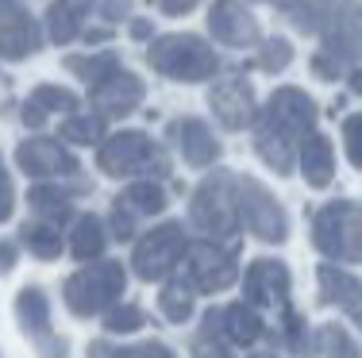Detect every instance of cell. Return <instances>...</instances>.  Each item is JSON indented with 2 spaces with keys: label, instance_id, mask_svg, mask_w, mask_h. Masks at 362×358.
Returning <instances> with one entry per match:
<instances>
[{
  "label": "cell",
  "instance_id": "60d3db41",
  "mask_svg": "<svg viewBox=\"0 0 362 358\" xmlns=\"http://www.w3.org/2000/svg\"><path fill=\"white\" fill-rule=\"evenodd\" d=\"M132 12H135V0H97V16L108 23V28L132 20Z\"/></svg>",
  "mask_w": 362,
  "mask_h": 358
},
{
  "label": "cell",
  "instance_id": "816d5d0a",
  "mask_svg": "<svg viewBox=\"0 0 362 358\" xmlns=\"http://www.w3.org/2000/svg\"><path fill=\"white\" fill-rule=\"evenodd\" d=\"M243 4H262V0H243Z\"/></svg>",
  "mask_w": 362,
  "mask_h": 358
},
{
  "label": "cell",
  "instance_id": "d6a6232c",
  "mask_svg": "<svg viewBox=\"0 0 362 358\" xmlns=\"http://www.w3.org/2000/svg\"><path fill=\"white\" fill-rule=\"evenodd\" d=\"M293 58H297V50H293V42L286 35L262 39L258 50H255V70L266 73V78H278V73H286L293 66Z\"/></svg>",
  "mask_w": 362,
  "mask_h": 358
},
{
  "label": "cell",
  "instance_id": "f35d334b",
  "mask_svg": "<svg viewBox=\"0 0 362 358\" xmlns=\"http://www.w3.org/2000/svg\"><path fill=\"white\" fill-rule=\"evenodd\" d=\"M343 150H347V162L362 174V112H351L343 119Z\"/></svg>",
  "mask_w": 362,
  "mask_h": 358
},
{
  "label": "cell",
  "instance_id": "484cf974",
  "mask_svg": "<svg viewBox=\"0 0 362 358\" xmlns=\"http://www.w3.org/2000/svg\"><path fill=\"white\" fill-rule=\"evenodd\" d=\"M270 4L297 35H320L339 0H270Z\"/></svg>",
  "mask_w": 362,
  "mask_h": 358
},
{
  "label": "cell",
  "instance_id": "ffe728a7",
  "mask_svg": "<svg viewBox=\"0 0 362 358\" xmlns=\"http://www.w3.org/2000/svg\"><path fill=\"white\" fill-rule=\"evenodd\" d=\"M143 100H146V81L124 66V70H116L112 78H105L100 85L89 89V112H97L100 119H124Z\"/></svg>",
  "mask_w": 362,
  "mask_h": 358
},
{
  "label": "cell",
  "instance_id": "9a60e30c",
  "mask_svg": "<svg viewBox=\"0 0 362 358\" xmlns=\"http://www.w3.org/2000/svg\"><path fill=\"white\" fill-rule=\"evenodd\" d=\"M93 193V181L85 174L70 177V181H35L28 189V208L35 220H47L54 227L74 224L77 216V201Z\"/></svg>",
  "mask_w": 362,
  "mask_h": 358
},
{
  "label": "cell",
  "instance_id": "c3c4849f",
  "mask_svg": "<svg viewBox=\"0 0 362 358\" xmlns=\"http://www.w3.org/2000/svg\"><path fill=\"white\" fill-rule=\"evenodd\" d=\"M343 81H347L351 97H362V66H351V70H347V78H343Z\"/></svg>",
  "mask_w": 362,
  "mask_h": 358
},
{
  "label": "cell",
  "instance_id": "3957f363",
  "mask_svg": "<svg viewBox=\"0 0 362 358\" xmlns=\"http://www.w3.org/2000/svg\"><path fill=\"white\" fill-rule=\"evenodd\" d=\"M193 232L212 243H235L243 235V220H239V174L235 169L216 166L197 181L189 193V220Z\"/></svg>",
  "mask_w": 362,
  "mask_h": 358
},
{
  "label": "cell",
  "instance_id": "4316f807",
  "mask_svg": "<svg viewBox=\"0 0 362 358\" xmlns=\"http://www.w3.org/2000/svg\"><path fill=\"white\" fill-rule=\"evenodd\" d=\"M16 243L23 246L28 254H35L39 262H54L66 254V232L54 224H47V220H23L20 232H16Z\"/></svg>",
  "mask_w": 362,
  "mask_h": 358
},
{
  "label": "cell",
  "instance_id": "e575fe53",
  "mask_svg": "<svg viewBox=\"0 0 362 358\" xmlns=\"http://www.w3.org/2000/svg\"><path fill=\"white\" fill-rule=\"evenodd\" d=\"M31 100L42 108L47 116H74L81 112V97H77L74 89H66V85H54V81H42L35 85V93H31Z\"/></svg>",
  "mask_w": 362,
  "mask_h": 358
},
{
  "label": "cell",
  "instance_id": "8d00e7d4",
  "mask_svg": "<svg viewBox=\"0 0 362 358\" xmlns=\"http://www.w3.org/2000/svg\"><path fill=\"white\" fill-rule=\"evenodd\" d=\"M108 235L116 239V243H135V239L143 235V220L135 216V212H127L124 204H119L116 197H112V204H108Z\"/></svg>",
  "mask_w": 362,
  "mask_h": 358
},
{
  "label": "cell",
  "instance_id": "7402d4cb",
  "mask_svg": "<svg viewBox=\"0 0 362 358\" xmlns=\"http://www.w3.org/2000/svg\"><path fill=\"white\" fill-rule=\"evenodd\" d=\"M266 339H270L274 351H286L293 358H316V328L308 323L305 312H297L293 304L278 309V320L266 331Z\"/></svg>",
  "mask_w": 362,
  "mask_h": 358
},
{
  "label": "cell",
  "instance_id": "8fae6325",
  "mask_svg": "<svg viewBox=\"0 0 362 358\" xmlns=\"http://www.w3.org/2000/svg\"><path fill=\"white\" fill-rule=\"evenodd\" d=\"M16 169L35 181H70L81 174V162L58 135H28L16 147Z\"/></svg>",
  "mask_w": 362,
  "mask_h": 358
},
{
  "label": "cell",
  "instance_id": "44dd1931",
  "mask_svg": "<svg viewBox=\"0 0 362 358\" xmlns=\"http://www.w3.org/2000/svg\"><path fill=\"white\" fill-rule=\"evenodd\" d=\"M97 12V0H50L42 16V31L54 47H70L89 28V16Z\"/></svg>",
  "mask_w": 362,
  "mask_h": 358
},
{
  "label": "cell",
  "instance_id": "d590c367",
  "mask_svg": "<svg viewBox=\"0 0 362 358\" xmlns=\"http://www.w3.org/2000/svg\"><path fill=\"white\" fill-rule=\"evenodd\" d=\"M146 323H151V316H146V309L143 304H135V301H119L116 309L105 316V331H108V339H124V335H135V331H143Z\"/></svg>",
  "mask_w": 362,
  "mask_h": 358
},
{
  "label": "cell",
  "instance_id": "cb8c5ba5",
  "mask_svg": "<svg viewBox=\"0 0 362 358\" xmlns=\"http://www.w3.org/2000/svg\"><path fill=\"white\" fill-rule=\"evenodd\" d=\"M108 243H112V235H108L105 216H97V212H77L70 232H66V251H70L74 258L85 266V262H100V258H105Z\"/></svg>",
  "mask_w": 362,
  "mask_h": 358
},
{
  "label": "cell",
  "instance_id": "681fc988",
  "mask_svg": "<svg viewBox=\"0 0 362 358\" xmlns=\"http://www.w3.org/2000/svg\"><path fill=\"white\" fill-rule=\"evenodd\" d=\"M247 358H281V351H274V347H251Z\"/></svg>",
  "mask_w": 362,
  "mask_h": 358
},
{
  "label": "cell",
  "instance_id": "7bdbcfd3",
  "mask_svg": "<svg viewBox=\"0 0 362 358\" xmlns=\"http://www.w3.org/2000/svg\"><path fill=\"white\" fill-rule=\"evenodd\" d=\"M146 4H151L154 12H162V16H189L193 8H201L204 0H146Z\"/></svg>",
  "mask_w": 362,
  "mask_h": 358
},
{
  "label": "cell",
  "instance_id": "2e32d148",
  "mask_svg": "<svg viewBox=\"0 0 362 358\" xmlns=\"http://www.w3.org/2000/svg\"><path fill=\"white\" fill-rule=\"evenodd\" d=\"M320 54L335 58L343 70L362 66V0H339L320 31Z\"/></svg>",
  "mask_w": 362,
  "mask_h": 358
},
{
  "label": "cell",
  "instance_id": "277c9868",
  "mask_svg": "<svg viewBox=\"0 0 362 358\" xmlns=\"http://www.w3.org/2000/svg\"><path fill=\"white\" fill-rule=\"evenodd\" d=\"M143 62L151 66V73L166 81L181 85H201V81H216L223 62L212 50V42L193 31H170V35H154L143 50Z\"/></svg>",
  "mask_w": 362,
  "mask_h": 358
},
{
  "label": "cell",
  "instance_id": "b9f144b4",
  "mask_svg": "<svg viewBox=\"0 0 362 358\" xmlns=\"http://www.w3.org/2000/svg\"><path fill=\"white\" fill-rule=\"evenodd\" d=\"M16 212V181L4 166V155H0V224H8Z\"/></svg>",
  "mask_w": 362,
  "mask_h": 358
},
{
  "label": "cell",
  "instance_id": "4dcf8cb0",
  "mask_svg": "<svg viewBox=\"0 0 362 358\" xmlns=\"http://www.w3.org/2000/svg\"><path fill=\"white\" fill-rule=\"evenodd\" d=\"M158 312H162V320L185 328L197 316V293L174 274L170 281H162V289H158Z\"/></svg>",
  "mask_w": 362,
  "mask_h": 358
},
{
  "label": "cell",
  "instance_id": "d6986e66",
  "mask_svg": "<svg viewBox=\"0 0 362 358\" xmlns=\"http://www.w3.org/2000/svg\"><path fill=\"white\" fill-rule=\"evenodd\" d=\"M204 328H212L216 335H223L231 347H258L270 331V323L262 320V312L247 301H231V304H212L209 312L201 316Z\"/></svg>",
  "mask_w": 362,
  "mask_h": 358
},
{
  "label": "cell",
  "instance_id": "74e56055",
  "mask_svg": "<svg viewBox=\"0 0 362 358\" xmlns=\"http://www.w3.org/2000/svg\"><path fill=\"white\" fill-rule=\"evenodd\" d=\"M189 358H239L235 347L228 343L223 335H216L212 328H197V335L189 339Z\"/></svg>",
  "mask_w": 362,
  "mask_h": 358
},
{
  "label": "cell",
  "instance_id": "836d02e7",
  "mask_svg": "<svg viewBox=\"0 0 362 358\" xmlns=\"http://www.w3.org/2000/svg\"><path fill=\"white\" fill-rule=\"evenodd\" d=\"M316 358H362V347L351 339L343 323H320L316 328Z\"/></svg>",
  "mask_w": 362,
  "mask_h": 358
},
{
  "label": "cell",
  "instance_id": "bcb514c9",
  "mask_svg": "<svg viewBox=\"0 0 362 358\" xmlns=\"http://www.w3.org/2000/svg\"><path fill=\"white\" fill-rule=\"evenodd\" d=\"M127 35L135 42H151L154 39V20L151 16H132V20H127Z\"/></svg>",
  "mask_w": 362,
  "mask_h": 358
},
{
  "label": "cell",
  "instance_id": "ab89813d",
  "mask_svg": "<svg viewBox=\"0 0 362 358\" xmlns=\"http://www.w3.org/2000/svg\"><path fill=\"white\" fill-rule=\"evenodd\" d=\"M308 70H313V78H316V81H332V85L347 78V70H343V66L335 62V58L320 54V50H316V54L308 58Z\"/></svg>",
  "mask_w": 362,
  "mask_h": 358
},
{
  "label": "cell",
  "instance_id": "83f0119b",
  "mask_svg": "<svg viewBox=\"0 0 362 358\" xmlns=\"http://www.w3.org/2000/svg\"><path fill=\"white\" fill-rule=\"evenodd\" d=\"M62 66H66L70 78L85 81L93 89V85H100L105 78H112L116 70H124V58H119L116 50H81V54H66Z\"/></svg>",
  "mask_w": 362,
  "mask_h": 358
},
{
  "label": "cell",
  "instance_id": "52a82bcc",
  "mask_svg": "<svg viewBox=\"0 0 362 358\" xmlns=\"http://www.w3.org/2000/svg\"><path fill=\"white\" fill-rule=\"evenodd\" d=\"M189 243H193V235H189V224H181V220H162V224H154L151 232H143L139 239L132 243V274L139 281H170L181 270V262H185V251Z\"/></svg>",
  "mask_w": 362,
  "mask_h": 358
},
{
  "label": "cell",
  "instance_id": "ac0fdd59",
  "mask_svg": "<svg viewBox=\"0 0 362 358\" xmlns=\"http://www.w3.org/2000/svg\"><path fill=\"white\" fill-rule=\"evenodd\" d=\"M289 293H293V274H289V266L281 258L262 254V258H255L251 266L243 270V301L255 304L258 312L293 304Z\"/></svg>",
  "mask_w": 362,
  "mask_h": 358
},
{
  "label": "cell",
  "instance_id": "ba28073f",
  "mask_svg": "<svg viewBox=\"0 0 362 358\" xmlns=\"http://www.w3.org/2000/svg\"><path fill=\"white\" fill-rule=\"evenodd\" d=\"M177 278L193 289L197 297H216L228 293L239 278V251L235 243H212V239H193L185 251Z\"/></svg>",
  "mask_w": 362,
  "mask_h": 358
},
{
  "label": "cell",
  "instance_id": "f1b7e54d",
  "mask_svg": "<svg viewBox=\"0 0 362 358\" xmlns=\"http://www.w3.org/2000/svg\"><path fill=\"white\" fill-rule=\"evenodd\" d=\"M116 201L124 204L127 212H135V216L146 224V220H154V216H162V212H166L170 193H166V185H162V181H127L124 189L116 193Z\"/></svg>",
  "mask_w": 362,
  "mask_h": 358
},
{
  "label": "cell",
  "instance_id": "6da1fadb",
  "mask_svg": "<svg viewBox=\"0 0 362 358\" xmlns=\"http://www.w3.org/2000/svg\"><path fill=\"white\" fill-rule=\"evenodd\" d=\"M320 108L297 85H278L270 93L255 119V155L262 158V166H270L278 177H289L297 169V150L308 135L316 131Z\"/></svg>",
  "mask_w": 362,
  "mask_h": 358
},
{
  "label": "cell",
  "instance_id": "f907efd6",
  "mask_svg": "<svg viewBox=\"0 0 362 358\" xmlns=\"http://www.w3.org/2000/svg\"><path fill=\"white\" fill-rule=\"evenodd\" d=\"M351 323H355V328L362 331V304H358V309H351Z\"/></svg>",
  "mask_w": 362,
  "mask_h": 358
},
{
  "label": "cell",
  "instance_id": "5b68a950",
  "mask_svg": "<svg viewBox=\"0 0 362 358\" xmlns=\"http://www.w3.org/2000/svg\"><path fill=\"white\" fill-rule=\"evenodd\" d=\"M124 293H127V262H119V258L85 262L81 270H74L62 281V304L77 320L108 316L124 301Z\"/></svg>",
  "mask_w": 362,
  "mask_h": 358
},
{
  "label": "cell",
  "instance_id": "f546056e",
  "mask_svg": "<svg viewBox=\"0 0 362 358\" xmlns=\"http://www.w3.org/2000/svg\"><path fill=\"white\" fill-rule=\"evenodd\" d=\"M85 358H177L174 347L162 339H143V343H116V339H93L85 347Z\"/></svg>",
  "mask_w": 362,
  "mask_h": 358
},
{
  "label": "cell",
  "instance_id": "603a6c76",
  "mask_svg": "<svg viewBox=\"0 0 362 358\" xmlns=\"http://www.w3.org/2000/svg\"><path fill=\"white\" fill-rule=\"evenodd\" d=\"M316 301L324 309H358L362 304V278H355L351 270L335 266V262H324L316 266Z\"/></svg>",
  "mask_w": 362,
  "mask_h": 358
},
{
  "label": "cell",
  "instance_id": "30bf717a",
  "mask_svg": "<svg viewBox=\"0 0 362 358\" xmlns=\"http://www.w3.org/2000/svg\"><path fill=\"white\" fill-rule=\"evenodd\" d=\"M12 312H16V323H20L23 339L35 351V358H70V343L50 323V297L42 285H23L16 293Z\"/></svg>",
  "mask_w": 362,
  "mask_h": 358
},
{
  "label": "cell",
  "instance_id": "ee69618b",
  "mask_svg": "<svg viewBox=\"0 0 362 358\" xmlns=\"http://www.w3.org/2000/svg\"><path fill=\"white\" fill-rule=\"evenodd\" d=\"M20 251L23 246L16 243V239H0V278L12 274V270L20 266Z\"/></svg>",
  "mask_w": 362,
  "mask_h": 358
},
{
  "label": "cell",
  "instance_id": "1f68e13d",
  "mask_svg": "<svg viewBox=\"0 0 362 358\" xmlns=\"http://www.w3.org/2000/svg\"><path fill=\"white\" fill-rule=\"evenodd\" d=\"M108 135V119H100L97 112H74L58 124V139L66 147H100Z\"/></svg>",
  "mask_w": 362,
  "mask_h": 358
},
{
  "label": "cell",
  "instance_id": "7a4b0ae2",
  "mask_svg": "<svg viewBox=\"0 0 362 358\" xmlns=\"http://www.w3.org/2000/svg\"><path fill=\"white\" fill-rule=\"evenodd\" d=\"M97 169L116 181H166L174 162H170V147L158 143L151 131L139 127H119L108 131L105 143L97 147Z\"/></svg>",
  "mask_w": 362,
  "mask_h": 358
},
{
  "label": "cell",
  "instance_id": "7c38bea8",
  "mask_svg": "<svg viewBox=\"0 0 362 358\" xmlns=\"http://www.w3.org/2000/svg\"><path fill=\"white\" fill-rule=\"evenodd\" d=\"M209 112L223 131H247L258 119V93L243 73H220L209 85Z\"/></svg>",
  "mask_w": 362,
  "mask_h": 358
},
{
  "label": "cell",
  "instance_id": "e0dca14e",
  "mask_svg": "<svg viewBox=\"0 0 362 358\" xmlns=\"http://www.w3.org/2000/svg\"><path fill=\"white\" fill-rule=\"evenodd\" d=\"M209 35L228 50H251L262 42V23L243 0H212L209 4Z\"/></svg>",
  "mask_w": 362,
  "mask_h": 358
},
{
  "label": "cell",
  "instance_id": "5bb4252c",
  "mask_svg": "<svg viewBox=\"0 0 362 358\" xmlns=\"http://www.w3.org/2000/svg\"><path fill=\"white\" fill-rule=\"evenodd\" d=\"M47 42L42 20L31 16L23 0H0V58L4 62H28Z\"/></svg>",
  "mask_w": 362,
  "mask_h": 358
},
{
  "label": "cell",
  "instance_id": "d4e9b609",
  "mask_svg": "<svg viewBox=\"0 0 362 358\" xmlns=\"http://www.w3.org/2000/svg\"><path fill=\"white\" fill-rule=\"evenodd\" d=\"M297 169L308 189H327L335 181V147L324 131H313L297 150Z\"/></svg>",
  "mask_w": 362,
  "mask_h": 358
},
{
  "label": "cell",
  "instance_id": "9c48e42d",
  "mask_svg": "<svg viewBox=\"0 0 362 358\" xmlns=\"http://www.w3.org/2000/svg\"><path fill=\"white\" fill-rule=\"evenodd\" d=\"M239 220H243V232H251L258 243L281 246L289 239L286 204L251 174H239Z\"/></svg>",
  "mask_w": 362,
  "mask_h": 358
},
{
  "label": "cell",
  "instance_id": "4fadbf2b",
  "mask_svg": "<svg viewBox=\"0 0 362 358\" xmlns=\"http://www.w3.org/2000/svg\"><path fill=\"white\" fill-rule=\"evenodd\" d=\"M166 147L181 155V162L193 169H216L223 158V143L201 116H174L166 124Z\"/></svg>",
  "mask_w": 362,
  "mask_h": 358
},
{
  "label": "cell",
  "instance_id": "8992f818",
  "mask_svg": "<svg viewBox=\"0 0 362 358\" xmlns=\"http://www.w3.org/2000/svg\"><path fill=\"white\" fill-rule=\"evenodd\" d=\"M313 246L335 266L362 262V204L358 201H327L313 212L308 224Z\"/></svg>",
  "mask_w": 362,
  "mask_h": 358
},
{
  "label": "cell",
  "instance_id": "7dc6e473",
  "mask_svg": "<svg viewBox=\"0 0 362 358\" xmlns=\"http://www.w3.org/2000/svg\"><path fill=\"white\" fill-rule=\"evenodd\" d=\"M81 42H85V47H105V42H112V28H108V23H97V28H85L81 31Z\"/></svg>",
  "mask_w": 362,
  "mask_h": 358
},
{
  "label": "cell",
  "instance_id": "f6af8a7d",
  "mask_svg": "<svg viewBox=\"0 0 362 358\" xmlns=\"http://www.w3.org/2000/svg\"><path fill=\"white\" fill-rule=\"evenodd\" d=\"M20 119H23V127H28V131H42V127H47V112H42V108L35 105V100H23V108H20Z\"/></svg>",
  "mask_w": 362,
  "mask_h": 358
}]
</instances>
